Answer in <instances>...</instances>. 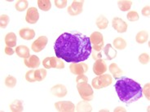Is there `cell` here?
Here are the masks:
<instances>
[{
    "mask_svg": "<svg viewBox=\"0 0 150 112\" xmlns=\"http://www.w3.org/2000/svg\"><path fill=\"white\" fill-rule=\"evenodd\" d=\"M56 56L67 63H81L88 59L92 51L90 37L80 33L60 34L54 44Z\"/></svg>",
    "mask_w": 150,
    "mask_h": 112,
    "instance_id": "cell-1",
    "label": "cell"
},
{
    "mask_svg": "<svg viewBox=\"0 0 150 112\" xmlns=\"http://www.w3.org/2000/svg\"><path fill=\"white\" fill-rule=\"evenodd\" d=\"M114 88L119 99L127 104L136 102L143 96L141 85L134 80L126 76L117 79Z\"/></svg>",
    "mask_w": 150,
    "mask_h": 112,
    "instance_id": "cell-2",
    "label": "cell"
},
{
    "mask_svg": "<svg viewBox=\"0 0 150 112\" xmlns=\"http://www.w3.org/2000/svg\"><path fill=\"white\" fill-rule=\"evenodd\" d=\"M112 82V76L109 74H102L97 76L92 80L91 85L96 90L104 89L105 87L109 86Z\"/></svg>",
    "mask_w": 150,
    "mask_h": 112,
    "instance_id": "cell-3",
    "label": "cell"
},
{
    "mask_svg": "<svg viewBox=\"0 0 150 112\" xmlns=\"http://www.w3.org/2000/svg\"><path fill=\"white\" fill-rule=\"evenodd\" d=\"M77 89L79 91V95L83 100L90 102L94 98L93 89L87 82L79 83L77 85Z\"/></svg>",
    "mask_w": 150,
    "mask_h": 112,
    "instance_id": "cell-4",
    "label": "cell"
},
{
    "mask_svg": "<svg viewBox=\"0 0 150 112\" xmlns=\"http://www.w3.org/2000/svg\"><path fill=\"white\" fill-rule=\"evenodd\" d=\"M90 41L92 50L96 51H101L104 47V37L100 32H94L90 37Z\"/></svg>",
    "mask_w": 150,
    "mask_h": 112,
    "instance_id": "cell-5",
    "label": "cell"
},
{
    "mask_svg": "<svg viewBox=\"0 0 150 112\" xmlns=\"http://www.w3.org/2000/svg\"><path fill=\"white\" fill-rule=\"evenodd\" d=\"M42 65L46 69L56 68V69H63L64 68V64L60 58L57 57H47L43 60Z\"/></svg>",
    "mask_w": 150,
    "mask_h": 112,
    "instance_id": "cell-6",
    "label": "cell"
},
{
    "mask_svg": "<svg viewBox=\"0 0 150 112\" xmlns=\"http://www.w3.org/2000/svg\"><path fill=\"white\" fill-rule=\"evenodd\" d=\"M54 106L56 111L60 112H74L75 111L74 104L70 101L56 102Z\"/></svg>",
    "mask_w": 150,
    "mask_h": 112,
    "instance_id": "cell-7",
    "label": "cell"
},
{
    "mask_svg": "<svg viewBox=\"0 0 150 112\" xmlns=\"http://www.w3.org/2000/svg\"><path fill=\"white\" fill-rule=\"evenodd\" d=\"M47 42H48V38L46 36H41V37H38L37 39L32 43L31 49L33 50L34 52H40L45 48Z\"/></svg>",
    "mask_w": 150,
    "mask_h": 112,
    "instance_id": "cell-8",
    "label": "cell"
},
{
    "mask_svg": "<svg viewBox=\"0 0 150 112\" xmlns=\"http://www.w3.org/2000/svg\"><path fill=\"white\" fill-rule=\"evenodd\" d=\"M69 70L73 74L82 75L88 71V65L85 63H73L69 66Z\"/></svg>",
    "mask_w": 150,
    "mask_h": 112,
    "instance_id": "cell-9",
    "label": "cell"
},
{
    "mask_svg": "<svg viewBox=\"0 0 150 112\" xmlns=\"http://www.w3.org/2000/svg\"><path fill=\"white\" fill-rule=\"evenodd\" d=\"M84 1H73L70 6L68 8V13L72 16H75L83 12Z\"/></svg>",
    "mask_w": 150,
    "mask_h": 112,
    "instance_id": "cell-10",
    "label": "cell"
},
{
    "mask_svg": "<svg viewBox=\"0 0 150 112\" xmlns=\"http://www.w3.org/2000/svg\"><path fill=\"white\" fill-rule=\"evenodd\" d=\"M112 26L117 33L123 34V33L127 32L128 24L122 19L119 18V17H114L112 20Z\"/></svg>",
    "mask_w": 150,
    "mask_h": 112,
    "instance_id": "cell-11",
    "label": "cell"
},
{
    "mask_svg": "<svg viewBox=\"0 0 150 112\" xmlns=\"http://www.w3.org/2000/svg\"><path fill=\"white\" fill-rule=\"evenodd\" d=\"M39 19V13L38 11L36 8L34 7H31L28 9L27 11L26 15H25V20L27 23L34 24L38 22Z\"/></svg>",
    "mask_w": 150,
    "mask_h": 112,
    "instance_id": "cell-12",
    "label": "cell"
},
{
    "mask_svg": "<svg viewBox=\"0 0 150 112\" xmlns=\"http://www.w3.org/2000/svg\"><path fill=\"white\" fill-rule=\"evenodd\" d=\"M107 64L103 59L96 60L95 64H93V72L96 76L105 74V71H107Z\"/></svg>",
    "mask_w": 150,
    "mask_h": 112,
    "instance_id": "cell-13",
    "label": "cell"
},
{
    "mask_svg": "<svg viewBox=\"0 0 150 112\" xmlns=\"http://www.w3.org/2000/svg\"><path fill=\"white\" fill-rule=\"evenodd\" d=\"M51 92L52 93V95L57 97H65L68 93L66 87L64 85H61V84H58V85H56L52 87Z\"/></svg>",
    "mask_w": 150,
    "mask_h": 112,
    "instance_id": "cell-14",
    "label": "cell"
},
{
    "mask_svg": "<svg viewBox=\"0 0 150 112\" xmlns=\"http://www.w3.org/2000/svg\"><path fill=\"white\" fill-rule=\"evenodd\" d=\"M24 64L25 65L31 69H35L37 67H39L40 65V60L39 58L36 55H30L29 58L25 59L24 60Z\"/></svg>",
    "mask_w": 150,
    "mask_h": 112,
    "instance_id": "cell-15",
    "label": "cell"
},
{
    "mask_svg": "<svg viewBox=\"0 0 150 112\" xmlns=\"http://www.w3.org/2000/svg\"><path fill=\"white\" fill-rule=\"evenodd\" d=\"M103 53L105 54L106 60H112L115 59L117 56V50L113 48L111 44H107L105 47L103 48Z\"/></svg>",
    "mask_w": 150,
    "mask_h": 112,
    "instance_id": "cell-16",
    "label": "cell"
},
{
    "mask_svg": "<svg viewBox=\"0 0 150 112\" xmlns=\"http://www.w3.org/2000/svg\"><path fill=\"white\" fill-rule=\"evenodd\" d=\"M20 37H21L24 40H32L34 37H35V32L34 29H29V28H24L21 29L19 32Z\"/></svg>",
    "mask_w": 150,
    "mask_h": 112,
    "instance_id": "cell-17",
    "label": "cell"
},
{
    "mask_svg": "<svg viewBox=\"0 0 150 112\" xmlns=\"http://www.w3.org/2000/svg\"><path fill=\"white\" fill-rule=\"evenodd\" d=\"M16 52L20 58H23V59H27L30 56V49L26 46H18L16 49Z\"/></svg>",
    "mask_w": 150,
    "mask_h": 112,
    "instance_id": "cell-18",
    "label": "cell"
},
{
    "mask_svg": "<svg viewBox=\"0 0 150 112\" xmlns=\"http://www.w3.org/2000/svg\"><path fill=\"white\" fill-rule=\"evenodd\" d=\"M75 111H85V112H91L92 111V106L87 101H83L79 102L75 106Z\"/></svg>",
    "mask_w": 150,
    "mask_h": 112,
    "instance_id": "cell-19",
    "label": "cell"
},
{
    "mask_svg": "<svg viewBox=\"0 0 150 112\" xmlns=\"http://www.w3.org/2000/svg\"><path fill=\"white\" fill-rule=\"evenodd\" d=\"M109 71L111 72V74L113 76V77L115 79H119L122 77V76L123 74V71L121 69L120 67L117 66V64H111L109 67Z\"/></svg>",
    "mask_w": 150,
    "mask_h": 112,
    "instance_id": "cell-20",
    "label": "cell"
},
{
    "mask_svg": "<svg viewBox=\"0 0 150 112\" xmlns=\"http://www.w3.org/2000/svg\"><path fill=\"white\" fill-rule=\"evenodd\" d=\"M5 43L7 46L9 47H15L16 46V41H17V38H16V35L14 33H8L6 36H5Z\"/></svg>",
    "mask_w": 150,
    "mask_h": 112,
    "instance_id": "cell-21",
    "label": "cell"
},
{
    "mask_svg": "<svg viewBox=\"0 0 150 112\" xmlns=\"http://www.w3.org/2000/svg\"><path fill=\"white\" fill-rule=\"evenodd\" d=\"M113 46H114V48L117 49V50H122L124 49H126L127 47V41L126 40L122 38V37H117L113 40Z\"/></svg>",
    "mask_w": 150,
    "mask_h": 112,
    "instance_id": "cell-22",
    "label": "cell"
},
{
    "mask_svg": "<svg viewBox=\"0 0 150 112\" xmlns=\"http://www.w3.org/2000/svg\"><path fill=\"white\" fill-rule=\"evenodd\" d=\"M148 40H149V34L147 33L146 31H144V30L139 31V33L136 34V36H135V41L139 44L145 43Z\"/></svg>",
    "mask_w": 150,
    "mask_h": 112,
    "instance_id": "cell-23",
    "label": "cell"
},
{
    "mask_svg": "<svg viewBox=\"0 0 150 112\" xmlns=\"http://www.w3.org/2000/svg\"><path fill=\"white\" fill-rule=\"evenodd\" d=\"M9 107L12 112H21L24 111V106L22 102L20 100H15L9 105Z\"/></svg>",
    "mask_w": 150,
    "mask_h": 112,
    "instance_id": "cell-24",
    "label": "cell"
},
{
    "mask_svg": "<svg viewBox=\"0 0 150 112\" xmlns=\"http://www.w3.org/2000/svg\"><path fill=\"white\" fill-rule=\"evenodd\" d=\"M96 26L100 29H105L108 25H109V20L104 15H100L97 19H96Z\"/></svg>",
    "mask_w": 150,
    "mask_h": 112,
    "instance_id": "cell-25",
    "label": "cell"
},
{
    "mask_svg": "<svg viewBox=\"0 0 150 112\" xmlns=\"http://www.w3.org/2000/svg\"><path fill=\"white\" fill-rule=\"evenodd\" d=\"M117 6L122 11H127L131 9L132 2L130 0H120L117 2Z\"/></svg>",
    "mask_w": 150,
    "mask_h": 112,
    "instance_id": "cell-26",
    "label": "cell"
},
{
    "mask_svg": "<svg viewBox=\"0 0 150 112\" xmlns=\"http://www.w3.org/2000/svg\"><path fill=\"white\" fill-rule=\"evenodd\" d=\"M38 6L40 10L44 11H49L52 8V4L50 0H38Z\"/></svg>",
    "mask_w": 150,
    "mask_h": 112,
    "instance_id": "cell-27",
    "label": "cell"
},
{
    "mask_svg": "<svg viewBox=\"0 0 150 112\" xmlns=\"http://www.w3.org/2000/svg\"><path fill=\"white\" fill-rule=\"evenodd\" d=\"M47 71L46 70V68H40V69H37L35 70V79H36V81L39 82V81H42L44 79L46 78L47 76Z\"/></svg>",
    "mask_w": 150,
    "mask_h": 112,
    "instance_id": "cell-28",
    "label": "cell"
},
{
    "mask_svg": "<svg viewBox=\"0 0 150 112\" xmlns=\"http://www.w3.org/2000/svg\"><path fill=\"white\" fill-rule=\"evenodd\" d=\"M29 6V3L26 0H19L15 4V8L16 11H24L26 10Z\"/></svg>",
    "mask_w": 150,
    "mask_h": 112,
    "instance_id": "cell-29",
    "label": "cell"
},
{
    "mask_svg": "<svg viewBox=\"0 0 150 112\" xmlns=\"http://www.w3.org/2000/svg\"><path fill=\"white\" fill-rule=\"evenodd\" d=\"M16 82H17L16 78L14 77L13 76H11V75L8 76L5 79V85L8 87V88H10V89L14 88L16 85Z\"/></svg>",
    "mask_w": 150,
    "mask_h": 112,
    "instance_id": "cell-30",
    "label": "cell"
},
{
    "mask_svg": "<svg viewBox=\"0 0 150 112\" xmlns=\"http://www.w3.org/2000/svg\"><path fill=\"white\" fill-rule=\"evenodd\" d=\"M127 18L130 21H137L139 19V15L138 12L135 11H130L127 15Z\"/></svg>",
    "mask_w": 150,
    "mask_h": 112,
    "instance_id": "cell-31",
    "label": "cell"
},
{
    "mask_svg": "<svg viewBox=\"0 0 150 112\" xmlns=\"http://www.w3.org/2000/svg\"><path fill=\"white\" fill-rule=\"evenodd\" d=\"M9 20H10V19H9V16L8 15L4 14V15H1V17H0V27L2 29H5L8 25Z\"/></svg>",
    "mask_w": 150,
    "mask_h": 112,
    "instance_id": "cell-32",
    "label": "cell"
},
{
    "mask_svg": "<svg viewBox=\"0 0 150 112\" xmlns=\"http://www.w3.org/2000/svg\"><path fill=\"white\" fill-rule=\"evenodd\" d=\"M149 55L147 54V53H142V54L139 56V61L141 64H144V65L148 64L149 63Z\"/></svg>",
    "mask_w": 150,
    "mask_h": 112,
    "instance_id": "cell-33",
    "label": "cell"
},
{
    "mask_svg": "<svg viewBox=\"0 0 150 112\" xmlns=\"http://www.w3.org/2000/svg\"><path fill=\"white\" fill-rule=\"evenodd\" d=\"M34 73H35V70H30L27 71L25 74V80L28 82H36Z\"/></svg>",
    "mask_w": 150,
    "mask_h": 112,
    "instance_id": "cell-34",
    "label": "cell"
},
{
    "mask_svg": "<svg viewBox=\"0 0 150 112\" xmlns=\"http://www.w3.org/2000/svg\"><path fill=\"white\" fill-rule=\"evenodd\" d=\"M149 89H150V84L149 83H147L144 85V88L142 89V93H144V95L145 96L148 100H150V93H149Z\"/></svg>",
    "mask_w": 150,
    "mask_h": 112,
    "instance_id": "cell-35",
    "label": "cell"
},
{
    "mask_svg": "<svg viewBox=\"0 0 150 112\" xmlns=\"http://www.w3.org/2000/svg\"><path fill=\"white\" fill-rule=\"evenodd\" d=\"M91 56H92V59L95 60H102L103 59V52H102V50L101 51H96V50H92Z\"/></svg>",
    "mask_w": 150,
    "mask_h": 112,
    "instance_id": "cell-36",
    "label": "cell"
},
{
    "mask_svg": "<svg viewBox=\"0 0 150 112\" xmlns=\"http://www.w3.org/2000/svg\"><path fill=\"white\" fill-rule=\"evenodd\" d=\"M55 5L56 8H64L67 6V1L66 0H55Z\"/></svg>",
    "mask_w": 150,
    "mask_h": 112,
    "instance_id": "cell-37",
    "label": "cell"
},
{
    "mask_svg": "<svg viewBox=\"0 0 150 112\" xmlns=\"http://www.w3.org/2000/svg\"><path fill=\"white\" fill-rule=\"evenodd\" d=\"M87 81H88V78H87V76H85L84 74L79 75V76L76 77V82H77V84H79V83L87 82Z\"/></svg>",
    "mask_w": 150,
    "mask_h": 112,
    "instance_id": "cell-38",
    "label": "cell"
},
{
    "mask_svg": "<svg viewBox=\"0 0 150 112\" xmlns=\"http://www.w3.org/2000/svg\"><path fill=\"white\" fill-rule=\"evenodd\" d=\"M141 13H142V15L144 16H145V17H149L150 15V7L148 5V6H145V7H144L142 9V11H141Z\"/></svg>",
    "mask_w": 150,
    "mask_h": 112,
    "instance_id": "cell-39",
    "label": "cell"
},
{
    "mask_svg": "<svg viewBox=\"0 0 150 112\" xmlns=\"http://www.w3.org/2000/svg\"><path fill=\"white\" fill-rule=\"evenodd\" d=\"M4 51H5V54H6L7 55H12L15 53V50L11 48V47H9V46H6Z\"/></svg>",
    "mask_w": 150,
    "mask_h": 112,
    "instance_id": "cell-40",
    "label": "cell"
},
{
    "mask_svg": "<svg viewBox=\"0 0 150 112\" xmlns=\"http://www.w3.org/2000/svg\"><path fill=\"white\" fill-rule=\"evenodd\" d=\"M113 111L114 112H121V111L126 112L127 111H126V110H125V109H124L122 106H117V107H116V108L113 110Z\"/></svg>",
    "mask_w": 150,
    "mask_h": 112,
    "instance_id": "cell-41",
    "label": "cell"
},
{
    "mask_svg": "<svg viewBox=\"0 0 150 112\" xmlns=\"http://www.w3.org/2000/svg\"><path fill=\"white\" fill-rule=\"evenodd\" d=\"M101 111H108L109 112V110H100V112H101Z\"/></svg>",
    "mask_w": 150,
    "mask_h": 112,
    "instance_id": "cell-42",
    "label": "cell"
}]
</instances>
